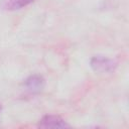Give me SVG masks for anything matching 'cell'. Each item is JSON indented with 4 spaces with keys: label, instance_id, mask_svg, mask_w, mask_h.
<instances>
[{
    "label": "cell",
    "instance_id": "1",
    "mask_svg": "<svg viewBox=\"0 0 129 129\" xmlns=\"http://www.w3.org/2000/svg\"><path fill=\"white\" fill-rule=\"evenodd\" d=\"M91 67L95 72L98 73H109L115 70L117 67V62L109 57L96 55L91 59Z\"/></svg>",
    "mask_w": 129,
    "mask_h": 129
},
{
    "label": "cell",
    "instance_id": "2",
    "mask_svg": "<svg viewBox=\"0 0 129 129\" xmlns=\"http://www.w3.org/2000/svg\"><path fill=\"white\" fill-rule=\"evenodd\" d=\"M38 126L40 128H67L70 125L59 116L56 115H46L40 121Z\"/></svg>",
    "mask_w": 129,
    "mask_h": 129
},
{
    "label": "cell",
    "instance_id": "3",
    "mask_svg": "<svg viewBox=\"0 0 129 129\" xmlns=\"http://www.w3.org/2000/svg\"><path fill=\"white\" fill-rule=\"evenodd\" d=\"M24 87L30 93H38L44 87V80L39 75H32L25 80Z\"/></svg>",
    "mask_w": 129,
    "mask_h": 129
},
{
    "label": "cell",
    "instance_id": "5",
    "mask_svg": "<svg viewBox=\"0 0 129 129\" xmlns=\"http://www.w3.org/2000/svg\"><path fill=\"white\" fill-rule=\"evenodd\" d=\"M0 111H1V106H0Z\"/></svg>",
    "mask_w": 129,
    "mask_h": 129
},
{
    "label": "cell",
    "instance_id": "4",
    "mask_svg": "<svg viewBox=\"0 0 129 129\" xmlns=\"http://www.w3.org/2000/svg\"><path fill=\"white\" fill-rule=\"evenodd\" d=\"M33 2V0H3L2 7L6 10H17Z\"/></svg>",
    "mask_w": 129,
    "mask_h": 129
}]
</instances>
